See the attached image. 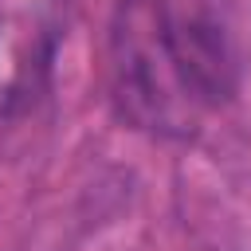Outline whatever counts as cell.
I'll list each match as a JSON object with an SVG mask.
<instances>
[{
    "instance_id": "obj_1",
    "label": "cell",
    "mask_w": 251,
    "mask_h": 251,
    "mask_svg": "<svg viewBox=\"0 0 251 251\" xmlns=\"http://www.w3.org/2000/svg\"><path fill=\"white\" fill-rule=\"evenodd\" d=\"M106 90L122 126L157 141H188L200 106L184 82L173 8L165 0H114L106 27Z\"/></svg>"
},
{
    "instance_id": "obj_2",
    "label": "cell",
    "mask_w": 251,
    "mask_h": 251,
    "mask_svg": "<svg viewBox=\"0 0 251 251\" xmlns=\"http://www.w3.org/2000/svg\"><path fill=\"white\" fill-rule=\"evenodd\" d=\"M173 35H176L180 71H184V82L196 106L200 110L227 106L239 90V59H235V47L224 24L204 12H188V16L173 12Z\"/></svg>"
}]
</instances>
